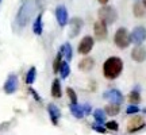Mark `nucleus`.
Masks as SVG:
<instances>
[{
	"label": "nucleus",
	"mask_w": 146,
	"mask_h": 135,
	"mask_svg": "<svg viewBox=\"0 0 146 135\" xmlns=\"http://www.w3.org/2000/svg\"><path fill=\"white\" fill-rule=\"evenodd\" d=\"M83 108H84V112H85V115H89V114H91V111H92V109H91V105H89V104H84Z\"/></svg>",
	"instance_id": "nucleus-31"
},
{
	"label": "nucleus",
	"mask_w": 146,
	"mask_h": 135,
	"mask_svg": "<svg viewBox=\"0 0 146 135\" xmlns=\"http://www.w3.org/2000/svg\"><path fill=\"white\" fill-rule=\"evenodd\" d=\"M0 1H1V0H0Z\"/></svg>",
	"instance_id": "nucleus-35"
},
{
	"label": "nucleus",
	"mask_w": 146,
	"mask_h": 135,
	"mask_svg": "<svg viewBox=\"0 0 146 135\" xmlns=\"http://www.w3.org/2000/svg\"><path fill=\"white\" fill-rule=\"evenodd\" d=\"M61 62H62V54H61V52H60L57 54L56 60H54V62H53V70H54V73H58V72H60Z\"/></svg>",
	"instance_id": "nucleus-25"
},
{
	"label": "nucleus",
	"mask_w": 146,
	"mask_h": 135,
	"mask_svg": "<svg viewBox=\"0 0 146 135\" xmlns=\"http://www.w3.org/2000/svg\"><path fill=\"white\" fill-rule=\"evenodd\" d=\"M92 128H94L95 131L100 132V134H106V132H107V130H106L103 126H100V123H98V124H94V126H92Z\"/></svg>",
	"instance_id": "nucleus-30"
},
{
	"label": "nucleus",
	"mask_w": 146,
	"mask_h": 135,
	"mask_svg": "<svg viewBox=\"0 0 146 135\" xmlns=\"http://www.w3.org/2000/svg\"><path fill=\"white\" fill-rule=\"evenodd\" d=\"M143 126H145V120L142 119L141 116H133L127 123V131L129 132H135V131L141 130Z\"/></svg>",
	"instance_id": "nucleus-9"
},
{
	"label": "nucleus",
	"mask_w": 146,
	"mask_h": 135,
	"mask_svg": "<svg viewBox=\"0 0 146 135\" xmlns=\"http://www.w3.org/2000/svg\"><path fill=\"white\" fill-rule=\"evenodd\" d=\"M66 93H68L69 96V99H70V103H77V95H76V92L73 91L72 88H68L66 89Z\"/></svg>",
	"instance_id": "nucleus-27"
},
{
	"label": "nucleus",
	"mask_w": 146,
	"mask_h": 135,
	"mask_svg": "<svg viewBox=\"0 0 146 135\" xmlns=\"http://www.w3.org/2000/svg\"><path fill=\"white\" fill-rule=\"evenodd\" d=\"M61 95H62V92H61V83H60L58 78H56L52 84V96L54 99H60Z\"/></svg>",
	"instance_id": "nucleus-17"
},
{
	"label": "nucleus",
	"mask_w": 146,
	"mask_h": 135,
	"mask_svg": "<svg viewBox=\"0 0 146 135\" xmlns=\"http://www.w3.org/2000/svg\"><path fill=\"white\" fill-rule=\"evenodd\" d=\"M33 31H34V34H36V35H41L42 31H43V26H42V14H39V15L35 18L34 24H33Z\"/></svg>",
	"instance_id": "nucleus-19"
},
{
	"label": "nucleus",
	"mask_w": 146,
	"mask_h": 135,
	"mask_svg": "<svg viewBox=\"0 0 146 135\" xmlns=\"http://www.w3.org/2000/svg\"><path fill=\"white\" fill-rule=\"evenodd\" d=\"M123 69V62L118 57H110L103 65V74L108 80H114L122 73Z\"/></svg>",
	"instance_id": "nucleus-1"
},
{
	"label": "nucleus",
	"mask_w": 146,
	"mask_h": 135,
	"mask_svg": "<svg viewBox=\"0 0 146 135\" xmlns=\"http://www.w3.org/2000/svg\"><path fill=\"white\" fill-rule=\"evenodd\" d=\"M56 18H57L58 24L61 27L66 26V24H68V19H69L68 10H66L64 5H58L57 8H56Z\"/></svg>",
	"instance_id": "nucleus-10"
},
{
	"label": "nucleus",
	"mask_w": 146,
	"mask_h": 135,
	"mask_svg": "<svg viewBox=\"0 0 146 135\" xmlns=\"http://www.w3.org/2000/svg\"><path fill=\"white\" fill-rule=\"evenodd\" d=\"M130 39L133 43H135V45H141L143 43V41L146 39V28L142 26H138L135 27L130 34Z\"/></svg>",
	"instance_id": "nucleus-6"
},
{
	"label": "nucleus",
	"mask_w": 146,
	"mask_h": 135,
	"mask_svg": "<svg viewBox=\"0 0 146 135\" xmlns=\"http://www.w3.org/2000/svg\"><path fill=\"white\" fill-rule=\"evenodd\" d=\"M133 11H134V15L137 16V18H142V16L145 15V5H143V3H135L134 4V7H133Z\"/></svg>",
	"instance_id": "nucleus-21"
},
{
	"label": "nucleus",
	"mask_w": 146,
	"mask_h": 135,
	"mask_svg": "<svg viewBox=\"0 0 146 135\" xmlns=\"http://www.w3.org/2000/svg\"><path fill=\"white\" fill-rule=\"evenodd\" d=\"M131 58L137 62H143L146 60V49L142 47L141 45H137L131 52Z\"/></svg>",
	"instance_id": "nucleus-12"
},
{
	"label": "nucleus",
	"mask_w": 146,
	"mask_h": 135,
	"mask_svg": "<svg viewBox=\"0 0 146 135\" xmlns=\"http://www.w3.org/2000/svg\"><path fill=\"white\" fill-rule=\"evenodd\" d=\"M70 73V68H69V64L68 61H62L61 62V66H60V74L62 78H66Z\"/></svg>",
	"instance_id": "nucleus-22"
},
{
	"label": "nucleus",
	"mask_w": 146,
	"mask_h": 135,
	"mask_svg": "<svg viewBox=\"0 0 146 135\" xmlns=\"http://www.w3.org/2000/svg\"><path fill=\"white\" fill-rule=\"evenodd\" d=\"M143 5H145V7H146V0H143Z\"/></svg>",
	"instance_id": "nucleus-34"
},
{
	"label": "nucleus",
	"mask_w": 146,
	"mask_h": 135,
	"mask_svg": "<svg viewBox=\"0 0 146 135\" xmlns=\"http://www.w3.org/2000/svg\"><path fill=\"white\" fill-rule=\"evenodd\" d=\"M94 65H95L94 58L85 57L84 60L80 61V64H78V69H80V70H83V72H89V70L94 68Z\"/></svg>",
	"instance_id": "nucleus-15"
},
{
	"label": "nucleus",
	"mask_w": 146,
	"mask_h": 135,
	"mask_svg": "<svg viewBox=\"0 0 146 135\" xmlns=\"http://www.w3.org/2000/svg\"><path fill=\"white\" fill-rule=\"evenodd\" d=\"M119 111H120L119 104H114V103L108 104V105L104 108V112L107 115H110V116H115V115H118L119 114Z\"/></svg>",
	"instance_id": "nucleus-20"
},
{
	"label": "nucleus",
	"mask_w": 146,
	"mask_h": 135,
	"mask_svg": "<svg viewBox=\"0 0 146 135\" xmlns=\"http://www.w3.org/2000/svg\"><path fill=\"white\" fill-rule=\"evenodd\" d=\"M94 118L98 123L103 124L104 120H106V112H103V109H95L94 111Z\"/></svg>",
	"instance_id": "nucleus-23"
},
{
	"label": "nucleus",
	"mask_w": 146,
	"mask_h": 135,
	"mask_svg": "<svg viewBox=\"0 0 146 135\" xmlns=\"http://www.w3.org/2000/svg\"><path fill=\"white\" fill-rule=\"evenodd\" d=\"M138 111H139V108H138V107H137V104H133V105H130V107H129V108L126 109V112H127V114H129V115L137 114V112H138Z\"/></svg>",
	"instance_id": "nucleus-29"
},
{
	"label": "nucleus",
	"mask_w": 146,
	"mask_h": 135,
	"mask_svg": "<svg viewBox=\"0 0 146 135\" xmlns=\"http://www.w3.org/2000/svg\"><path fill=\"white\" fill-rule=\"evenodd\" d=\"M106 127L108 128V130H112V131H118L119 130V124L114 122V120H111V122H107L106 123Z\"/></svg>",
	"instance_id": "nucleus-28"
},
{
	"label": "nucleus",
	"mask_w": 146,
	"mask_h": 135,
	"mask_svg": "<svg viewBox=\"0 0 146 135\" xmlns=\"http://www.w3.org/2000/svg\"><path fill=\"white\" fill-rule=\"evenodd\" d=\"M60 52H61V54L65 57V60H66V61H70V60H72L73 50H72L70 43H65V45H62V46H61V49H60Z\"/></svg>",
	"instance_id": "nucleus-18"
},
{
	"label": "nucleus",
	"mask_w": 146,
	"mask_h": 135,
	"mask_svg": "<svg viewBox=\"0 0 146 135\" xmlns=\"http://www.w3.org/2000/svg\"><path fill=\"white\" fill-rule=\"evenodd\" d=\"M95 45V41H94V38L92 36H84L83 39H81V42H80V45H78L77 47V50L80 54H88L91 50H92V47H94Z\"/></svg>",
	"instance_id": "nucleus-7"
},
{
	"label": "nucleus",
	"mask_w": 146,
	"mask_h": 135,
	"mask_svg": "<svg viewBox=\"0 0 146 135\" xmlns=\"http://www.w3.org/2000/svg\"><path fill=\"white\" fill-rule=\"evenodd\" d=\"M129 101L133 104H138L141 101V96H139V92L138 91H133L130 95H129Z\"/></svg>",
	"instance_id": "nucleus-26"
},
{
	"label": "nucleus",
	"mask_w": 146,
	"mask_h": 135,
	"mask_svg": "<svg viewBox=\"0 0 146 135\" xmlns=\"http://www.w3.org/2000/svg\"><path fill=\"white\" fill-rule=\"evenodd\" d=\"M3 89H4V92L7 95L15 93L16 89H18V77H16L15 74H10L8 76V78L5 80Z\"/></svg>",
	"instance_id": "nucleus-8"
},
{
	"label": "nucleus",
	"mask_w": 146,
	"mask_h": 135,
	"mask_svg": "<svg viewBox=\"0 0 146 135\" xmlns=\"http://www.w3.org/2000/svg\"><path fill=\"white\" fill-rule=\"evenodd\" d=\"M95 36L98 38V39H106L107 38V23L103 21H98L95 23Z\"/></svg>",
	"instance_id": "nucleus-11"
},
{
	"label": "nucleus",
	"mask_w": 146,
	"mask_h": 135,
	"mask_svg": "<svg viewBox=\"0 0 146 135\" xmlns=\"http://www.w3.org/2000/svg\"><path fill=\"white\" fill-rule=\"evenodd\" d=\"M81 27H83V21L80 18H73L72 21H70V32H69V36L74 38L76 35H78Z\"/></svg>",
	"instance_id": "nucleus-13"
},
{
	"label": "nucleus",
	"mask_w": 146,
	"mask_h": 135,
	"mask_svg": "<svg viewBox=\"0 0 146 135\" xmlns=\"http://www.w3.org/2000/svg\"><path fill=\"white\" fill-rule=\"evenodd\" d=\"M30 92H31V95H33V96H34V99H35L36 101H41V97H39V95L36 93V92H35V91H34V89H31V88H30Z\"/></svg>",
	"instance_id": "nucleus-32"
},
{
	"label": "nucleus",
	"mask_w": 146,
	"mask_h": 135,
	"mask_svg": "<svg viewBox=\"0 0 146 135\" xmlns=\"http://www.w3.org/2000/svg\"><path fill=\"white\" fill-rule=\"evenodd\" d=\"M107 1H108V0H99L100 4H107Z\"/></svg>",
	"instance_id": "nucleus-33"
},
{
	"label": "nucleus",
	"mask_w": 146,
	"mask_h": 135,
	"mask_svg": "<svg viewBox=\"0 0 146 135\" xmlns=\"http://www.w3.org/2000/svg\"><path fill=\"white\" fill-rule=\"evenodd\" d=\"M70 112H72L73 116H76L77 119H81V118H84L85 116V112H84V108L83 105H78L77 103H70Z\"/></svg>",
	"instance_id": "nucleus-16"
},
{
	"label": "nucleus",
	"mask_w": 146,
	"mask_h": 135,
	"mask_svg": "<svg viewBox=\"0 0 146 135\" xmlns=\"http://www.w3.org/2000/svg\"><path fill=\"white\" fill-rule=\"evenodd\" d=\"M35 76H36V69L34 66L30 68V70H29L27 74H26V83L29 84V85L34 84V81H35Z\"/></svg>",
	"instance_id": "nucleus-24"
},
{
	"label": "nucleus",
	"mask_w": 146,
	"mask_h": 135,
	"mask_svg": "<svg viewBox=\"0 0 146 135\" xmlns=\"http://www.w3.org/2000/svg\"><path fill=\"white\" fill-rule=\"evenodd\" d=\"M34 12V1L33 0H26L22 7L18 11V15H16V23L21 27L26 26L27 23L31 19V15Z\"/></svg>",
	"instance_id": "nucleus-2"
},
{
	"label": "nucleus",
	"mask_w": 146,
	"mask_h": 135,
	"mask_svg": "<svg viewBox=\"0 0 146 135\" xmlns=\"http://www.w3.org/2000/svg\"><path fill=\"white\" fill-rule=\"evenodd\" d=\"M47 112H49V115H50L52 123L54 126H57L58 124V119H60V116H61L60 108H58L57 105H54V104H49V105H47Z\"/></svg>",
	"instance_id": "nucleus-14"
},
{
	"label": "nucleus",
	"mask_w": 146,
	"mask_h": 135,
	"mask_svg": "<svg viewBox=\"0 0 146 135\" xmlns=\"http://www.w3.org/2000/svg\"><path fill=\"white\" fill-rule=\"evenodd\" d=\"M114 41H115L116 46L119 47V49H126V47L130 45V42H131L130 34H129V31L126 30L125 27H120V28H118L116 32H115Z\"/></svg>",
	"instance_id": "nucleus-4"
},
{
	"label": "nucleus",
	"mask_w": 146,
	"mask_h": 135,
	"mask_svg": "<svg viewBox=\"0 0 146 135\" xmlns=\"http://www.w3.org/2000/svg\"><path fill=\"white\" fill-rule=\"evenodd\" d=\"M100 21L106 22L107 24H111L114 23L116 19H118V14H116V10L114 7H110V5H103L102 8L98 12Z\"/></svg>",
	"instance_id": "nucleus-3"
},
{
	"label": "nucleus",
	"mask_w": 146,
	"mask_h": 135,
	"mask_svg": "<svg viewBox=\"0 0 146 135\" xmlns=\"http://www.w3.org/2000/svg\"><path fill=\"white\" fill-rule=\"evenodd\" d=\"M103 97L114 104H122L125 101V97H123L122 92L115 88H111V89H108V91H106L104 93H103Z\"/></svg>",
	"instance_id": "nucleus-5"
}]
</instances>
